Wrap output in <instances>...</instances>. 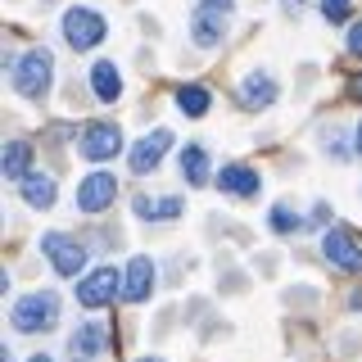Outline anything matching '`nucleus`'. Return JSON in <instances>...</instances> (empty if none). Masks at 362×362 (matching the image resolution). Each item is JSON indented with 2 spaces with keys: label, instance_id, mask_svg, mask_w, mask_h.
<instances>
[{
  "label": "nucleus",
  "instance_id": "obj_6",
  "mask_svg": "<svg viewBox=\"0 0 362 362\" xmlns=\"http://www.w3.org/2000/svg\"><path fill=\"white\" fill-rule=\"evenodd\" d=\"M322 254H326V263H335L339 272H349V276L362 272V240L349 226H331V231L322 235Z\"/></svg>",
  "mask_w": 362,
  "mask_h": 362
},
{
  "label": "nucleus",
  "instance_id": "obj_10",
  "mask_svg": "<svg viewBox=\"0 0 362 362\" xmlns=\"http://www.w3.org/2000/svg\"><path fill=\"white\" fill-rule=\"evenodd\" d=\"M113 199H118V181H113V173H90L82 186H77V209L82 213H105Z\"/></svg>",
  "mask_w": 362,
  "mask_h": 362
},
{
  "label": "nucleus",
  "instance_id": "obj_20",
  "mask_svg": "<svg viewBox=\"0 0 362 362\" xmlns=\"http://www.w3.org/2000/svg\"><path fill=\"white\" fill-rule=\"evenodd\" d=\"M209 105H213V100H209V90L195 86V82L177 90V109L186 113V118H204V113H209Z\"/></svg>",
  "mask_w": 362,
  "mask_h": 362
},
{
  "label": "nucleus",
  "instance_id": "obj_12",
  "mask_svg": "<svg viewBox=\"0 0 362 362\" xmlns=\"http://www.w3.org/2000/svg\"><path fill=\"white\" fill-rule=\"evenodd\" d=\"M218 186L226 195H235V199H254L258 190H263V177H258V168H249V163H226L218 173Z\"/></svg>",
  "mask_w": 362,
  "mask_h": 362
},
{
  "label": "nucleus",
  "instance_id": "obj_9",
  "mask_svg": "<svg viewBox=\"0 0 362 362\" xmlns=\"http://www.w3.org/2000/svg\"><path fill=\"white\" fill-rule=\"evenodd\" d=\"M122 290V276L113 267H95L86 272L82 281H77V303L82 308H105V303H113V294Z\"/></svg>",
  "mask_w": 362,
  "mask_h": 362
},
{
  "label": "nucleus",
  "instance_id": "obj_5",
  "mask_svg": "<svg viewBox=\"0 0 362 362\" xmlns=\"http://www.w3.org/2000/svg\"><path fill=\"white\" fill-rule=\"evenodd\" d=\"M105 32H109V23L86 5H73L64 14V41L73 45V50H95V45L105 41Z\"/></svg>",
  "mask_w": 362,
  "mask_h": 362
},
{
  "label": "nucleus",
  "instance_id": "obj_2",
  "mask_svg": "<svg viewBox=\"0 0 362 362\" xmlns=\"http://www.w3.org/2000/svg\"><path fill=\"white\" fill-rule=\"evenodd\" d=\"M50 82H54V59L50 50H28L18 54L14 64V90L23 100H45L50 95Z\"/></svg>",
  "mask_w": 362,
  "mask_h": 362
},
{
  "label": "nucleus",
  "instance_id": "obj_19",
  "mask_svg": "<svg viewBox=\"0 0 362 362\" xmlns=\"http://www.w3.org/2000/svg\"><path fill=\"white\" fill-rule=\"evenodd\" d=\"M132 209H136V218H181V209H186V199H150V195H141V199H136L132 204Z\"/></svg>",
  "mask_w": 362,
  "mask_h": 362
},
{
  "label": "nucleus",
  "instance_id": "obj_8",
  "mask_svg": "<svg viewBox=\"0 0 362 362\" xmlns=\"http://www.w3.org/2000/svg\"><path fill=\"white\" fill-rule=\"evenodd\" d=\"M173 150V132L168 127H154L150 136H141V141L132 145V154H127V168L136 177H145V173H154L158 163H163V154Z\"/></svg>",
  "mask_w": 362,
  "mask_h": 362
},
{
  "label": "nucleus",
  "instance_id": "obj_27",
  "mask_svg": "<svg viewBox=\"0 0 362 362\" xmlns=\"http://www.w3.org/2000/svg\"><path fill=\"white\" fill-rule=\"evenodd\" d=\"M354 145H358V154H362V122H358V132H354Z\"/></svg>",
  "mask_w": 362,
  "mask_h": 362
},
{
  "label": "nucleus",
  "instance_id": "obj_7",
  "mask_svg": "<svg viewBox=\"0 0 362 362\" xmlns=\"http://www.w3.org/2000/svg\"><path fill=\"white\" fill-rule=\"evenodd\" d=\"M113 154H122V127L118 122H90L82 132V158L86 163H109Z\"/></svg>",
  "mask_w": 362,
  "mask_h": 362
},
{
  "label": "nucleus",
  "instance_id": "obj_28",
  "mask_svg": "<svg viewBox=\"0 0 362 362\" xmlns=\"http://www.w3.org/2000/svg\"><path fill=\"white\" fill-rule=\"evenodd\" d=\"M28 362H54V358H45V354H37V358H28Z\"/></svg>",
  "mask_w": 362,
  "mask_h": 362
},
{
  "label": "nucleus",
  "instance_id": "obj_15",
  "mask_svg": "<svg viewBox=\"0 0 362 362\" xmlns=\"http://www.w3.org/2000/svg\"><path fill=\"white\" fill-rule=\"evenodd\" d=\"M90 90H95V100H105V105H113V100L122 95V73L113 59H95V68H90Z\"/></svg>",
  "mask_w": 362,
  "mask_h": 362
},
{
  "label": "nucleus",
  "instance_id": "obj_25",
  "mask_svg": "<svg viewBox=\"0 0 362 362\" xmlns=\"http://www.w3.org/2000/svg\"><path fill=\"white\" fill-rule=\"evenodd\" d=\"M349 308H354V313H362V290H358V294H349Z\"/></svg>",
  "mask_w": 362,
  "mask_h": 362
},
{
  "label": "nucleus",
  "instance_id": "obj_29",
  "mask_svg": "<svg viewBox=\"0 0 362 362\" xmlns=\"http://www.w3.org/2000/svg\"><path fill=\"white\" fill-rule=\"evenodd\" d=\"M141 362H163V358H141Z\"/></svg>",
  "mask_w": 362,
  "mask_h": 362
},
{
  "label": "nucleus",
  "instance_id": "obj_4",
  "mask_svg": "<svg viewBox=\"0 0 362 362\" xmlns=\"http://www.w3.org/2000/svg\"><path fill=\"white\" fill-rule=\"evenodd\" d=\"M41 249H45V258H50V267L59 272V276L82 281V267H86V245L77 240V235L45 231V235H41Z\"/></svg>",
  "mask_w": 362,
  "mask_h": 362
},
{
  "label": "nucleus",
  "instance_id": "obj_23",
  "mask_svg": "<svg viewBox=\"0 0 362 362\" xmlns=\"http://www.w3.org/2000/svg\"><path fill=\"white\" fill-rule=\"evenodd\" d=\"M349 54H358V59H362V18L349 28Z\"/></svg>",
  "mask_w": 362,
  "mask_h": 362
},
{
  "label": "nucleus",
  "instance_id": "obj_18",
  "mask_svg": "<svg viewBox=\"0 0 362 362\" xmlns=\"http://www.w3.org/2000/svg\"><path fill=\"white\" fill-rule=\"evenodd\" d=\"M181 177H186L190 186H204V181H209V150H204V145H186V150H181Z\"/></svg>",
  "mask_w": 362,
  "mask_h": 362
},
{
  "label": "nucleus",
  "instance_id": "obj_17",
  "mask_svg": "<svg viewBox=\"0 0 362 362\" xmlns=\"http://www.w3.org/2000/svg\"><path fill=\"white\" fill-rule=\"evenodd\" d=\"M240 100L249 109H267L272 100H276V82H272L267 73H249L245 82H240Z\"/></svg>",
  "mask_w": 362,
  "mask_h": 362
},
{
  "label": "nucleus",
  "instance_id": "obj_1",
  "mask_svg": "<svg viewBox=\"0 0 362 362\" xmlns=\"http://www.w3.org/2000/svg\"><path fill=\"white\" fill-rule=\"evenodd\" d=\"M9 322H14V331H23V335L50 331V326L59 322V294H54V290H32V294H23V299L14 303V313H9Z\"/></svg>",
  "mask_w": 362,
  "mask_h": 362
},
{
  "label": "nucleus",
  "instance_id": "obj_24",
  "mask_svg": "<svg viewBox=\"0 0 362 362\" xmlns=\"http://www.w3.org/2000/svg\"><path fill=\"white\" fill-rule=\"evenodd\" d=\"M281 5H286V9H290V14H299V9H303V5H308V0H281Z\"/></svg>",
  "mask_w": 362,
  "mask_h": 362
},
{
  "label": "nucleus",
  "instance_id": "obj_11",
  "mask_svg": "<svg viewBox=\"0 0 362 362\" xmlns=\"http://www.w3.org/2000/svg\"><path fill=\"white\" fill-rule=\"evenodd\" d=\"M154 281H158V272H154V263L150 258H132L127 263V272H122V299L127 303H145L154 294Z\"/></svg>",
  "mask_w": 362,
  "mask_h": 362
},
{
  "label": "nucleus",
  "instance_id": "obj_16",
  "mask_svg": "<svg viewBox=\"0 0 362 362\" xmlns=\"http://www.w3.org/2000/svg\"><path fill=\"white\" fill-rule=\"evenodd\" d=\"M0 173H5L9 181H23L32 173V145L28 141H9L5 154H0Z\"/></svg>",
  "mask_w": 362,
  "mask_h": 362
},
{
  "label": "nucleus",
  "instance_id": "obj_3",
  "mask_svg": "<svg viewBox=\"0 0 362 362\" xmlns=\"http://www.w3.org/2000/svg\"><path fill=\"white\" fill-rule=\"evenodd\" d=\"M231 9H235V0H199L195 14H190V37H195V45H204V50L222 45L226 28H231Z\"/></svg>",
  "mask_w": 362,
  "mask_h": 362
},
{
  "label": "nucleus",
  "instance_id": "obj_22",
  "mask_svg": "<svg viewBox=\"0 0 362 362\" xmlns=\"http://www.w3.org/2000/svg\"><path fill=\"white\" fill-rule=\"evenodd\" d=\"M349 9H354V0H322V18L326 23H349Z\"/></svg>",
  "mask_w": 362,
  "mask_h": 362
},
{
  "label": "nucleus",
  "instance_id": "obj_13",
  "mask_svg": "<svg viewBox=\"0 0 362 362\" xmlns=\"http://www.w3.org/2000/svg\"><path fill=\"white\" fill-rule=\"evenodd\" d=\"M105 344H109V331L100 322H86V326H77L73 339H68V358L73 362H95L105 354Z\"/></svg>",
  "mask_w": 362,
  "mask_h": 362
},
{
  "label": "nucleus",
  "instance_id": "obj_26",
  "mask_svg": "<svg viewBox=\"0 0 362 362\" xmlns=\"http://www.w3.org/2000/svg\"><path fill=\"white\" fill-rule=\"evenodd\" d=\"M349 90H354V95L362 100V77H354V86H349Z\"/></svg>",
  "mask_w": 362,
  "mask_h": 362
},
{
  "label": "nucleus",
  "instance_id": "obj_21",
  "mask_svg": "<svg viewBox=\"0 0 362 362\" xmlns=\"http://www.w3.org/2000/svg\"><path fill=\"white\" fill-rule=\"evenodd\" d=\"M267 222H272V231H276V235H290V231H299V226H303V222H299V218H294V213L286 209V204H276Z\"/></svg>",
  "mask_w": 362,
  "mask_h": 362
},
{
  "label": "nucleus",
  "instance_id": "obj_14",
  "mask_svg": "<svg viewBox=\"0 0 362 362\" xmlns=\"http://www.w3.org/2000/svg\"><path fill=\"white\" fill-rule=\"evenodd\" d=\"M18 195L28 209H54V199H59V190H54V177L45 173H28L18 181Z\"/></svg>",
  "mask_w": 362,
  "mask_h": 362
}]
</instances>
